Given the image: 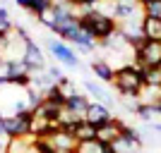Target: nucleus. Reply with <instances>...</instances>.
Returning <instances> with one entry per match:
<instances>
[{
    "mask_svg": "<svg viewBox=\"0 0 161 153\" xmlns=\"http://www.w3.org/2000/svg\"><path fill=\"white\" fill-rule=\"evenodd\" d=\"M27 110H31L29 108V89L10 84V81L0 86V117H14Z\"/></svg>",
    "mask_w": 161,
    "mask_h": 153,
    "instance_id": "nucleus-1",
    "label": "nucleus"
},
{
    "mask_svg": "<svg viewBox=\"0 0 161 153\" xmlns=\"http://www.w3.org/2000/svg\"><path fill=\"white\" fill-rule=\"evenodd\" d=\"M80 27H82V31H87L94 41L101 43V41H108L118 31V19L106 17V14H101V12L94 10V12H89V14H80Z\"/></svg>",
    "mask_w": 161,
    "mask_h": 153,
    "instance_id": "nucleus-2",
    "label": "nucleus"
},
{
    "mask_svg": "<svg viewBox=\"0 0 161 153\" xmlns=\"http://www.w3.org/2000/svg\"><path fill=\"white\" fill-rule=\"evenodd\" d=\"M113 86L120 96H137L144 86L142 81V72L140 67L135 65H125V67H118L115 69V77H113Z\"/></svg>",
    "mask_w": 161,
    "mask_h": 153,
    "instance_id": "nucleus-3",
    "label": "nucleus"
},
{
    "mask_svg": "<svg viewBox=\"0 0 161 153\" xmlns=\"http://www.w3.org/2000/svg\"><path fill=\"white\" fill-rule=\"evenodd\" d=\"M132 62L137 67H161V41H142L132 48Z\"/></svg>",
    "mask_w": 161,
    "mask_h": 153,
    "instance_id": "nucleus-4",
    "label": "nucleus"
},
{
    "mask_svg": "<svg viewBox=\"0 0 161 153\" xmlns=\"http://www.w3.org/2000/svg\"><path fill=\"white\" fill-rule=\"evenodd\" d=\"M46 46H48V53L53 55L60 65H67V67H80V55L70 43L60 38H46Z\"/></svg>",
    "mask_w": 161,
    "mask_h": 153,
    "instance_id": "nucleus-5",
    "label": "nucleus"
},
{
    "mask_svg": "<svg viewBox=\"0 0 161 153\" xmlns=\"http://www.w3.org/2000/svg\"><path fill=\"white\" fill-rule=\"evenodd\" d=\"M31 117L34 110H27V113H19L14 117H5V136L7 139H31L29 136V129H31Z\"/></svg>",
    "mask_w": 161,
    "mask_h": 153,
    "instance_id": "nucleus-6",
    "label": "nucleus"
},
{
    "mask_svg": "<svg viewBox=\"0 0 161 153\" xmlns=\"http://www.w3.org/2000/svg\"><path fill=\"white\" fill-rule=\"evenodd\" d=\"M123 127H125V122H123V120H118V117L108 120L106 125L96 127V141H101V144L111 146L113 141H118V139H120V134H123Z\"/></svg>",
    "mask_w": 161,
    "mask_h": 153,
    "instance_id": "nucleus-7",
    "label": "nucleus"
},
{
    "mask_svg": "<svg viewBox=\"0 0 161 153\" xmlns=\"http://www.w3.org/2000/svg\"><path fill=\"white\" fill-rule=\"evenodd\" d=\"M115 3V19H130V17H144V5L140 0H113Z\"/></svg>",
    "mask_w": 161,
    "mask_h": 153,
    "instance_id": "nucleus-8",
    "label": "nucleus"
},
{
    "mask_svg": "<svg viewBox=\"0 0 161 153\" xmlns=\"http://www.w3.org/2000/svg\"><path fill=\"white\" fill-rule=\"evenodd\" d=\"M115 115H111V110H108L103 103H96V100H92L87 108V117L84 120L89 122V125H94V127H101V125H106L108 120H113Z\"/></svg>",
    "mask_w": 161,
    "mask_h": 153,
    "instance_id": "nucleus-9",
    "label": "nucleus"
},
{
    "mask_svg": "<svg viewBox=\"0 0 161 153\" xmlns=\"http://www.w3.org/2000/svg\"><path fill=\"white\" fill-rule=\"evenodd\" d=\"M89 69H92V74H94V77L101 81V84H113L115 67H113V65H108L103 58H96V60H92V62H89Z\"/></svg>",
    "mask_w": 161,
    "mask_h": 153,
    "instance_id": "nucleus-10",
    "label": "nucleus"
},
{
    "mask_svg": "<svg viewBox=\"0 0 161 153\" xmlns=\"http://www.w3.org/2000/svg\"><path fill=\"white\" fill-rule=\"evenodd\" d=\"M84 91H87V96H92V98L96 100V103H103V105H113L115 100H113V96L103 89V84L101 81H92V79H84Z\"/></svg>",
    "mask_w": 161,
    "mask_h": 153,
    "instance_id": "nucleus-11",
    "label": "nucleus"
},
{
    "mask_svg": "<svg viewBox=\"0 0 161 153\" xmlns=\"http://www.w3.org/2000/svg\"><path fill=\"white\" fill-rule=\"evenodd\" d=\"M48 139H51V144L55 146V151H58V153L75 151V148H77V144H80V141L75 139V134L65 132V129H58V132H55V134H51Z\"/></svg>",
    "mask_w": 161,
    "mask_h": 153,
    "instance_id": "nucleus-12",
    "label": "nucleus"
},
{
    "mask_svg": "<svg viewBox=\"0 0 161 153\" xmlns=\"http://www.w3.org/2000/svg\"><path fill=\"white\" fill-rule=\"evenodd\" d=\"M24 62H27V67L31 69V72H36V69H43L46 67V58H43V50H41L36 43H29L27 46V53H24Z\"/></svg>",
    "mask_w": 161,
    "mask_h": 153,
    "instance_id": "nucleus-13",
    "label": "nucleus"
},
{
    "mask_svg": "<svg viewBox=\"0 0 161 153\" xmlns=\"http://www.w3.org/2000/svg\"><path fill=\"white\" fill-rule=\"evenodd\" d=\"M89 96H82V93H77V96H72V98H67L65 100V108H70L80 120H84L87 117V108H89Z\"/></svg>",
    "mask_w": 161,
    "mask_h": 153,
    "instance_id": "nucleus-14",
    "label": "nucleus"
},
{
    "mask_svg": "<svg viewBox=\"0 0 161 153\" xmlns=\"http://www.w3.org/2000/svg\"><path fill=\"white\" fill-rule=\"evenodd\" d=\"M137 98H140L142 105H161V86H149V84H144L142 91L137 93Z\"/></svg>",
    "mask_w": 161,
    "mask_h": 153,
    "instance_id": "nucleus-15",
    "label": "nucleus"
},
{
    "mask_svg": "<svg viewBox=\"0 0 161 153\" xmlns=\"http://www.w3.org/2000/svg\"><path fill=\"white\" fill-rule=\"evenodd\" d=\"M70 134H75L77 141H92V139H96V127L89 125L87 120H82V122H77V125L70 129Z\"/></svg>",
    "mask_w": 161,
    "mask_h": 153,
    "instance_id": "nucleus-16",
    "label": "nucleus"
},
{
    "mask_svg": "<svg viewBox=\"0 0 161 153\" xmlns=\"http://www.w3.org/2000/svg\"><path fill=\"white\" fill-rule=\"evenodd\" d=\"M137 117L144 125H159L161 122V105H140Z\"/></svg>",
    "mask_w": 161,
    "mask_h": 153,
    "instance_id": "nucleus-17",
    "label": "nucleus"
},
{
    "mask_svg": "<svg viewBox=\"0 0 161 153\" xmlns=\"http://www.w3.org/2000/svg\"><path fill=\"white\" fill-rule=\"evenodd\" d=\"M142 33H144L147 41H161V19L144 17V22H142Z\"/></svg>",
    "mask_w": 161,
    "mask_h": 153,
    "instance_id": "nucleus-18",
    "label": "nucleus"
},
{
    "mask_svg": "<svg viewBox=\"0 0 161 153\" xmlns=\"http://www.w3.org/2000/svg\"><path fill=\"white\" fill-rule=\"evenodd\" d=\"M34 115L36 117H41V120H46V122H58V115H60V108L53 105V103H48V100H43L36 110H34Z\"/></svg>",
    "mask_w": 161,
    "mask_h": 153,
    "instance_id": "nucleus-19",
    "label": "nucleus"
},
{
    "mask_svg": "<svg viewBox=\"0 0 161 153\" xmlns=\"http://www.w3.org/2000/svg\"><path fill=\"white\" fill-rule=\"evenodd\" d=\"M142 81L149 86H161V67H140Z\"/></svg>",
    "mask_w": 161,
    "mask_h": 153,
    "instance_id": "nucleus-20",
    "label": "nucleus"
},
{
    "mask_svg": "<svg viewBox=\"0 0 161 153\" xmlns=\"http://www.w3.org/2000/svg\"><path fill=\"white\" fill-rule=\"evenodd\" d=\"M31 141L34 139H10L7 141V151L5 153H29L31 151Z\"/></svg>",
    "mask_w": 161,
    "mask_h": 153,
    "instance_id": "nucleus-21",
    "label": "nucleus"
},
{
    "mask_svg": "<svg viewBox=\"0 0 161 153\" xmlns=\"http://www.w3.org/2000/svg\"><path fill=\"white\" fill-rule=\"evenodd\" d=\"M106 151V144H101V141L92 139V141H80L75 153H103Z\"/></svg>",
    "mask_w": 161,
    "mask_h": 153,
    "instance_id": "nucleus-22",
    "label": "nucleus"
},
{
    "mask_svg": "<svg viewBox=\"0 0 161 153\" xmlns=\"http://www.w3.org/2000/svg\"><path fill=\"white\" fill-rule=\"evenodd\" d=\"M46 100H48V103H53V105H58V108L65 105V96H63V91L58 89V84H55V86H51V89L46 91Z\"/></svg>",
    "mask_w": 161,
    "mask_h": 153,
    "instance_id": "nucleus-23",
    "label": "nucleus"
},
{
    "mask_svg": "<svg viewBox=\"0 0 161 153\" xmlns=\"http://www.w3.org/2000/svg\"><path fill=\"white\" fill-rule=\"evenodd\" d=\"M58 89L63 91L65 100H67V98H72V96H77V86H75V81L70 79V77H65L63 81H58Z\"/></svg>",
    "mask_w": 161,
    "mask_h": 153,
    "instance_id": "nucleus-24",
    "label": "nucleus"
},
{
    "mask_svg": "<svg viewBox=\"0 0 161 153\" xmlns=\"http://www.w3.org/2000/svg\"><path fill=\"white\" fill-rule=\"evenodd\" d=\"M31 146H34V151H36V153H58V151H55V146L51 144V139H34Z\"/></svg>",
    "mask_w": 161,
    "mask_h": 153,
    "instance_id": "nucleus-25",
    "label": "nucleus"
},
{
    "mask_svg": "<svg viewBox=\"0 0 161 153\" xmlns=\"http://www.w3.org/2000/svg\"><path fill=\"white\" fill-rule=\"evenodd\" d=\"M51 0H31V7H29V14H34V17H39V14H43L46 10H51Z\"/></svg>",
    "mask_w": 161,
    "mask_h": 153,
    "instance_id": "nucleus-26",
    "label": "nucleus"
},
{
    "mask_svg": "<svg viewBox=\"0 0 161 153\" xmlns=\"http://www.w3.org/2000/svg\"><path fill=\"white\" fill-rule=\"evenodd\" d=\"M144 17H154V19H161V0H152L144 5Z\"/></svg>",
    "mask_w": 161,
    "mask_h": 153,
    "instance_id": "nucleus-27",
    "label": "nucleus"
},
{
    "mask_svg": "<svg viewBox=\"0 0 161 153\" xmlns=\"http://www.w3.org/2000/svg\"><path fill=\"white\" fill-rule=\"evenodd\" d=\"M46 72H48V77H51V79H53L55 84H58V81H63V79H65V74H63V69H60V67H55V65L46 67Z\"/></svg>",
    "mask_w": 161,
    "mask_h": 153,
    "instance_id": "nucleus-28",
    "label": "nucleus"
},
{
    "mask_svg": "<svg viewBox=\"0 0 161 153\" xmlns=\"http://www.w3.org/2000/svg\"><path fill=\"white\" fill-rule=\"evenodd\" d=\"M14 5L22 7V10H27L29 12V7H31V0H14Z\"/></svg>",
    "mask_w": 161,
    "mask_h": 153,
    "instance_id": "nucleus-29",
    "label": "nucleus"
},
{
    "mask_svg": "<svg viewBox=\"0 0 161 153\" xmlns=\"http://www.w3.org/2000/svg\"><path fill=\"white\" fill-rule=\"evenodd\" d=\"M51 5H53V7H72V5H70V0H51Z\"/></svg>",
    "mask_w": 161,
    "mask_h": 153,
    "instance_id": "nucleus-30",
    "label": "nucleus"
},
{
    "mask_svg": "<svg viewBox=\"0 0 161 153\" xmlns=\"http://www.w3.org/2000/svg\"><path fill=\"white\" fill-rule=\"evenodd\" d=\"M0 7H7V0H0Z\"/></svg>",
    "mask_w": 161,
    "mask_h": 153,
    "instance_id": "nucleus-31",
    "label": "nucleus"
},
{
    "mask_svg": "<svg viewBox=\"0 0 161 153\" xmlns=\"http://www.w3.org/2000/svg\"><path fill=\"white\" fill-rule=\"evenodd\" d=\"M140 3H142V5H147V3H152V0H140Z\"/></svg>",
    "mask_w": 161,
    "mask_h": 153,
    "instance_id": "nucleus-32",
    "label": "nucleus"
},
{
    "mask_svg": "<svg viewBox=\"0 0 161 153\" xmlns=\"http://www.w3.org/2000/svg\"><path fill=\"white\" fill-rule=\"evenodd\" d=\"M0 58H3V55H0Z\"/></svg>",
    "mask_w": 161,
    "mask_h": 153,
    "instance_id": "nucleus-33",
    "label": "nucleus"
}]
</instances>
